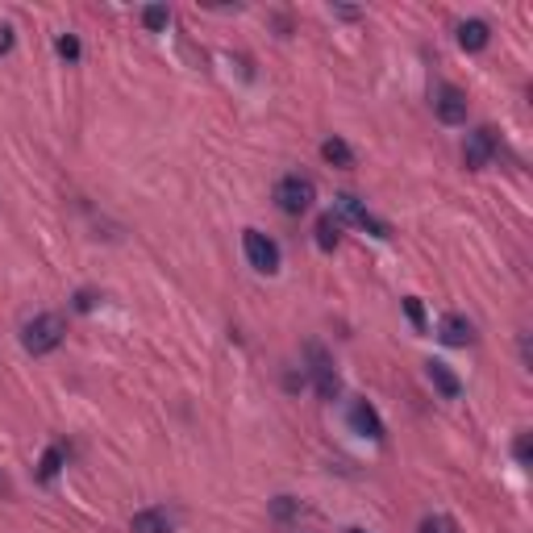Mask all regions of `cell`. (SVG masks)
Returning <instances> with one entry per match:
<instances>
[{
  "mask_svg": "<svg viewBox=\"0 0 533 533\" xmlns=\"http://www.w3.org/2000/svg\"><path fill=\"white\" fill-rule=\"evenodd\" d=\"M63 338H67V321L59 313H42L21 329V346H26L29 355H51V350L63 346Z\"/></svg>",
  "mask_w": 533,
  "mask_h": 533,
  "instance_id": "6da1fadb",
  "label": "cell"
},
{
  "mask_svg": "<svg viewBox=\"0 0 533 533\" xmlns=\"http://www.w3.org/2000/svg\"><path fill=\"white\" fill-rule=\"evenodd\" d=\"M317 200V188L313 179L304 176H284L279 184H275V205H279V213H287V217H301L304 208Z\"/></svg>",
  "mask_w": 533,
  "mask_h": 533,
  "instance_id": "7a4b0ae2",
  "label": "cell"
},
{
  "mask_svg": "<svg viewBox=\"0 0 533 533\" xmlns=\"http://www.w3.org/2000/svg\"><path fill=\"white\" fill-rule=\"evenodd\" d=\"M242 247H247V259H250V267H255V271H263V275H275V271H279V247H275L267 233L247 230Z\"/></svg>",
  "mask_w": 533,
  "mask_h": 533,
  "instance_id": "3957f363",
  "label": "cell"
},
{
  "mask_svg": "<svg viewBox=\"0 0 533 533\" xmlns=\"http://www.w3.org/2000/svg\"><path fill=\"white\" fill-rule=\"evenodd\" d=\"M333 217H338V221H355L358 230L375 233V238H388V225L371 217V213H367L363 205H358V200L350 196V192H342V196H333Z\"/></svg>",
  "mask_w": 533,
  "mask_h": 533,
  "instance_id": "277c9868",
  "label": "cell"
},
{
  "mask_svg": "<svg viewBox=\"0 0 533 533\" xmlns=\"http://www.w3.org/2000/svg\"><path fill=\"white\" fill-rule=\"evenodd\" d=\"M496 154V134L483 125V129H471L466 134V146H463V163L471 167V171H483V167L492 163Z\"/></svg>",
  "mask_w": 533,
  "mask_h": 533,
  "instance_id": "5b68a950",
  "label": "cell"
},
{
  "mask_svg": "<svg viewBox=\"0 0 533 533\" xmlns=\"http://www.w3.org/2000/svg\"><path fill=\"white\" fill-rule=\"evenodd\" d=\"M434 113H438V121L446 125H463L466 121V96L454 88V83H442L438 96H434Z\"/></svg>",
  "mask_w": 533,
  "mask_h": 533,
  "instance_id": "8992f818",
  "label": "cell"
},
{
  "mask_svg": "<svg viewBox=\"0 0 533 533\" xmlns=\"http://www.w3.org/2000/svg\"><path fill=\"white\" fill-rule=\"evenodd\" d=\"M309 355H313L317 396H321V400H333L338 392H342V380H338V371H333V363H329V358L321 355V346H309Z\"/></svg>",
  "mask_w": 533,
  "mask_h": 533,
  "instance_id": "52a82bcc",
  "label": "cell"
},
{
  "mask_svg": "<svg viewBox=\"0 0 533 533\" xmlns=\"http://www.w3.org/2000/svg\"><path fill=\"white\" fill-rule=\"evenodd\" d=\"M350 425H355L363 438L383 442V421H380V412L371 409L367 400H355V404H350Z\"/></svg>",
  "mask_w": 533,
  "mask_h": 533,
  "instance_id": "ba28073f",
  "label": "cell"
},
{
  "mask_svg": "<svg viewBox=\"0 0 533 533\" xmlns=\"http://www.w3.org/2000/svg\"><path fill=\"white\" fill-rule=\"evenodd\" d=\"M425 375H429V383H434V388H438V392H442L446 400H459V392H463V383H459V375H454V371L446 367V363H438V358H429V363H425Z\"/></svg>",
  "mask_w": 533,
  "mask_h": 533,
  "instance_id": "9c48e42d",
  "label": "cell"
},
{
  "mask_svg": "<svg viewBox=\"0 0 533 533\" xmlns=\"http://www.w3.org/2000/svg\"><path fill=\"white\" fill-rule=\"evenodd\" d=\"M438 333H442V342H446V346H466V342H475V325H471L466 317H459V313L442 317Z\"/></svg>",
  "mask_w": 533,
  "mask_h": 533,
  "instance_id": "30bf717a",
  "label": "cell"
},
{
  "mask_svg": "<svg viewBox=\"0 0 533 533\" xmlns=\"http://www.w3.org/2000/svg\"><path fill=\"white\" fill-rule=\"evenodd\" d=\"M129 529L134 533H171V517H167L163 508H142V513H134Z\"/></svg>",
  "mask_w": 533,
  "mask_h": 533,
  "instance_id": "8fae6325",
  "label": "cell"
},
{
  "mask_svg": "<svg viewBox=\"0 0 533 533\" xmlns=\"http://www.w3.org/2000/svg\"><path fill=\"white\" fill-rule=\"evenodd\" d=\"M488 38H492V29L483 26V21H463V26H459V46H463V51H471V55H475V51H483V46H488Z\"/></svg>",
  "mask_w": 533,
  "mask_h": 533,
  "instance_id": "7c38bea8",
  "label": "cell"
},
{
  "mask_svg": "<svg viewBox=\"0 0 533 533\" xmlns=\"http://www.w3.org/2000/svg\"><path fill=\"white\" fill-rule=\"evenodd\" d=\"M321 154H325V163H333V167H355V151L346 146L342 137H325V142H321Z\"/></svg>",
  "mask_w": 533,
  "mask_h": 533,
  "instance_id": "4fadbf2b",
  "label": "cell"
},
{
  "mask_svg": "<svg viewBox=\"0 0 533 533\" xmlns=\"http://www.w3.org/2000/svg\"><path fill=\"white\" fill-rule=\"evenodd\" d=\"M338 230H342V221L333 217V213H325V217L317 221V247L333 250V247H338Z\"/></svg>",
  "mask_w": 533,
  "mask_h": 533,
  "instance_id": "5bb4252c",
  "label": "cell"
},
{
  "mask_svg": "<svg viewBox=\"0 0 533 533\" xmlns=\"http://www.w3.org/2000/svg\"><path fill=\"white\" fill-rule=\"evenodd\" d=\"M63 459H67V451H63V446H51V451L42 454V466H38V475L46 479V483H51V479H55L59 471H63Z\"/></svg>",
  "mask_w": 533,
  "mask_h": 533,
  "instance_id": "9a60e30c",
  "label": "cell"
},
{
  "mask_svg": "<svg viewBox=\"0 0 533 533\" xmlns=\"http://www.w3.org/2000/svg\"><path fill=\"white\" fill-rule=\"evenodd\" d=\"M142 21H146V29H167L171 13H167L163 4H151V9H142Z\"/></svg>",
  "mask_w": 533,
  "mask_h": 533,
  "instance_id": "2e32d148",
  "label": "cell"
},
{
  "mask_svg": "<svg viewBox=\"0 0 533 533\" xmlns=\"http://www.w3.org/2000/svg\"><path fill=\"white\" fill-rule=\"evenodd\" d=\"M301 513V500H292V496H279L275 500V521H292Z\"/></svg>",
  "mask_w": 533,
  "mask_h": 533,
  "instance_id": "e0dca14e",
  "label": "cell"
},
{
  "mask_svg": "<svg viewBox=\"0 0 533 533\" xmlns=\"http://www.w3.org/2000/svg\"><path fill=\"white\" fill-rule=\"evenodd\" d=\"M421 533H454V521L451 517H425Z\"/></svg>",
  "mask_w": 533,
  "mask_h": 533,
  "instance_id": "ac0fdd59",
  "label": "cell"
},
{
  "mask_svg": "<svg viewBox=\"0 0 533 533\" xmlns=\"http://www.w3.org/2000/svg\"><path fill=\"white\" fill-rule=\"evenodd\" d=\"M404 313H409V321L417 329H425V313H421V301H417V296H409V301H404Z\"/></svg>",
  "mask_w": 533,
  "mask_h": 533,
  "instance_id": "d6986e66",
  "label": "cell"
},
{
  "mask_svg": "<svg viewBox=\"0 0 533 533\" xmlns=\"http://www.w3.org/2000/svg\"><path fill=\"white\" fill-rule=\"evenodd\" d=\"M59 55H63V59H80V42L71 38V34H63V38H59Z\"/></svg>",
  "mask_w": 533,
  "mask_h": 533,
  "instance_id": "ffe728a7",
  "label": "cell"
},
{
  "mask_svg": "<svg viewBox=\"0 0 533 533\" xmlns=\"http://www.w3.org/2000/svg\"><path fill=\"white\" fill-rule=\"evenodd\" d=\"M517 459L521 463H529V434H521L517 438Z\"/></svg>",
  "mask_w": 533,
  "mask_h": 533,
  "instance_id": "44dd1931",
  "label": "cell"
},
{
  "mask_svg": "<svg viewBox=\"0 0 533 533\" xmlns=\"http://www.w3.org/2000/svg\"><path fill=\"white\" fill-rule=\"evenodd\" d=\"M92 304H96V296H92V292H80V296H75V309H80V313H88Z\"/></svg>",
  "mask_w": 533,
  "mask_h": 533,
  "instance_id": "7402d4cb",
  "label": "cell"
},
{
  "mask_svg": "<svg viewBox=\"0 0 533 533\" xmlns=\"http://www.w3.org/2000/svg\"><path fill=\"white\" fill-rule=\"evenodd\" d=\"M9 46H13V29L0 26V51H9Z\"/></svg>",
  "mask_w": 533,
  "mask_h": 533,
  "instance_id": "603a6c76",
  "label": "cell"
},
{
  "mask_svg": "<svg viewBox=\"0 0 533 533\" xmlns=\"http://www.w3.org/2000/svg\"><path fill=\"white\" fill-rule=\"evenodd\" d=\"M350 533H367V529H350Z\"/></svg>",
  "mask_w": 533,
  "mask_h": 533,
  "instance_id": "cb8c5ba5",
  "label": "cell"
}]
</instances>
